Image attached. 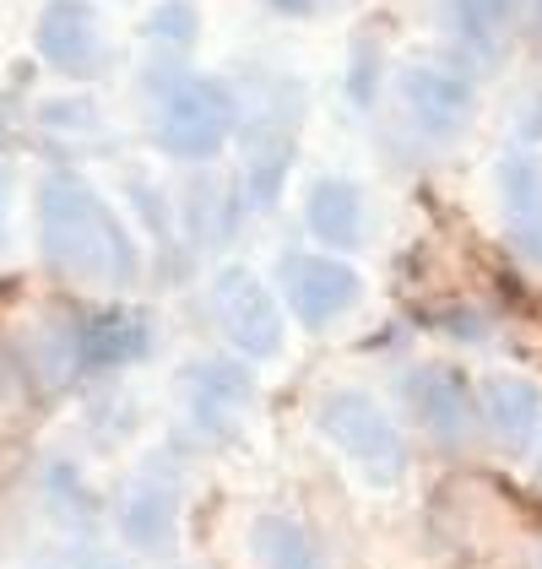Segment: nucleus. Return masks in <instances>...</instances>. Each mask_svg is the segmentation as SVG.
<instances>
[{
    "mask_svg": "<svg viewBox=\"0 0 542 569\" xmlns=\"http://www.w3.org/2000/svg\"><path fill=\"white\" fill-rule=\"evenodd\" d=\"M39 239L60 277L88 288H131L136 244L114 207L77 174H49L39 184Z\"/></svg>",
    "mask_w": 542,
    "mask_h": 569,
    "instance_id": "1",
    "label": "nucleus"
},
{
    "mask_svg": "<svg viewBox=\"0 0 542 569\" xmlns=\"http://www.w3.org/2000/svg\"><path fill=\"white\" fill-rule=\"evenodd\" d=\"M315 423H320V435L331 439L369 482H380V488L402 482L406 439H402V429H397V418H391L369 391H359V386L331 391L320 401Z\"/></svg>",
    "mask_w": 542,
    "mask_h": 569,
    "instance_id": "2",
    "label": "nucleus"
},
{
    "mask_svg": "<svg viewBox=\"0 0 542 569\" xmlns=\"http://www.w3.org/2000/svg\"><path fill=\"white\" fill-rule=\"evenodd\" d=\"M239 126V103L218 77H180L174 88L163 92L158 103V147L180 163H201V158H218L228 147V136Z\"/></svg>",
    "mask_w": 542,
    "mask_h": 569,
    "instance_id": "3",
    "label": "nucleus"
},
{
    "mask_svg": "<svg viewBox=\"0 0 542 569\" xmlns=\"http://www.w3.org/2000/svg\"><path fill=\"white\" fill-rule=\"evenodd\" d=\"M212 315H218L223 337L244 358H277L282 352V309H277V293L250 266H223L212 277Z\"/></svg>",
    "mask_w": 542,
    "mask_h": 569,
    "instance_id": "4",
    "label": "nucleus"
},
{
    "mask_svg": "<svg viewBox=\"0 0 542 569\" xmlns=\"http://www.w3.org/2000/svg\"><path fill=\"white\" fill-rule=\"evenodd\" d=\"M282 293H288V309L310 331H325L331 320H342L363 299V277L337 256H304L299 250V256H282Z\"/></svg>",
    "mask_w": 542,
    "mask_h": 569,
    "instance_id": "5",
    "label": "nucleus"
},
{
    "mask_svg": "<svg viewBox=\"0 0 542 569\" xmlns=\"http://www.w3.org/2000/svg\"><path fill=\"white\" fill-rule=\"evenodd\" d=\"M402 103H406V114L418 120V131L455 136L466 120H472L478 92H472V82H466L455 66H429V60H418V66L402 71Z\"/></svg>",
    "mask_w": 542,
    "mask_h": 569,
    "instance_id": "6",
    "label": "nucleus"
},
{
    "mask_svg": "<svg viewBox=\"0 0 542 569\" xmlns=\"http://www.w3.org/2000/svg\"><path fill=\"white\" fill-rule=\"evenodd\" d=\"M33 44L54 71L66 77H92L103 44H98V11L88 0H49L39 11V28H33Z\"/></svg>",
    "mask_w": 542,
    "mask_h": 569,
    "instance_id": "7",
    "label": "nucleus"
},
{
    "mask_svg": "<svg viewBox=\"0 0 542 569\" xmlns=\"http://www.w3.org/2000/svg\"><path fill=\"white\" fill-rule=\"evenodd\" d=\"M147 348H152V326L141 309L114 305L77 326V363L82 369H120V363L147 358Z\"/></svg>",
    "mask_w": 542,
    "mask_h": 569,
    "instance_id": "8",
    "label": "nucleus"
},
{
    "mask_svg": "<svg viewBox=\"0 0 542 569\" xmlns=\"http://www.w3.org/2000/svg\"><path fill=\"white\" fill-rule=\"evenodd\" d=\"M406 396H412V407H418V418L429 423V435L455 445V439H466L472 429V418H478V396L472 386L445 369V363H429V369H418L412 380H406Z\"/></svg>",
    "mask_w": 542,
    "mask_h": 569,
    "instance_id": "9",
    "label": "nucleus"
},
{
    "mask_svg": "<svg viewBox=\"0 0 542 569\" xmlns=\"http://www.w3.org/2000/svg\"><path fill=\"white\" fill-rule=\"evenodd\" d=\"M483 412H489V429H494L510 450H526L542 429V391L521 375H489L483 380Z\"/></svg>",
    "mask_w": 542,
    "mask_h": 569,
    "instance_id": "10",
    "label": "nucleus"
},
{
    "mask_svg": "<svg viewBox=\"0 0 542 569\" xmlns=\"http://www.w3.org/2000/svg\"><path fill=\"white\" fill-rule=\"evenodd\" d=\"M250 396H255V386H250V375H244L239 363H201L195 380H190V407H195V423H201L207 435L239 429Z\"/></svg>",
    "mask_w": 542,
    "mask_h": 569,
    "instance_id": "11",
    "label": "nucleus"
},
{
    "mask_svg": "<svg viewBox=\"0 0 542 569\" xmlns=\"http://www.w3.org/2000/svg\"><path fill=\"white\" fill-rule=\"evenodd\" d=\"M310 233L331 250H353L363 239V190L353 179H315L304 201Z\"/></svg>",
    "mask_w": 542,
    "mask_h": 569,
    "instance_id": "12",
    "label": "nucleus"
},
{
    "mask_svg": "<svg viewBox=\"0 0 542 569\" xmlns=\"http://www.w3.org/2000/svg\"><path fill=\"white\" fill-rule=\"evenodd\" d=\"M499 190H504V212H510L515 239L526 244V256H542V163L532 152L504 158Z\"/></svg>",
    "mask_w": 542,
    "mask_h": 569,
    "instance_id": "13",
    "label": "nucleus"
},
{
    "mask_svg": "<svg viewBox=\"0 0 542 569\" xmlns=\"http://www.w3.org/2000/svg\"><path fill=\"white\" fill-rule=\"evenodd\" d=\"M250 548H255V565L261 569H325L315 537L299 521H288V516H255Z\"/></svg>",
    "mask_w": 542,
    "mask_h": 569,
    "instance_id": "14",
    "label": "nucleus"
},
{
    "mask_svg": "<svg viewBox=\"0 0 542 569\" xmlns=\"http://www.w3.org/2000/svg\"><path fill=\"white\" fill-rule=\"evenodd\" d=\"M120 531L131 537L136 548H163L174 537V488L141 478L126 493V505H120Z\"/></svg>",
    "mask_w": 542,
    "mask_h": 569,
    "instance_id": "15",
    "label": "nucleus"
},
{
    "mask_svg": "<svg viewBox=\"0 0 542 569\" xmlns=\"http://www.w3.org/2000/svg\"><path fill=\"white\" fill-rule=\"evenodd\" d=\"M288 163H293V136L288 131H261V141L250 147V163H244V196L250 207L267 212L288 179Z\"/></svg>",
    "mask_w": 542,
    "mask_h": 569,
    "instance_id": "16",
    "label": "nucleus"
},
{
    "mask_svg": "<svg viewBox=\"0 0 542 569\" xmlns=\"http://www.w3.org/2000/svg\"><path fill=\"white\" fill-rule=\"evenodd\" d=\"M445 6H451L461 39H472V44H499L504 28L515 22V6H521V0H445Z\"/></svg>",
    "mask_w": 542,
    "mask_h": 569,
    "instance_id": "17",
    "label": "nucleus"
},
{
    "mask_svg": "<svg viewBox=\"0 0 542 569\" xmlns=\"http://www.w3.org/2000/svg\"><path fill=\"white\" fill-rule=\"evenodd\" d=\"M195 28H201V17H195V6L190 0H163L152 17H147V33L158 39V44H195Z\"/></svg>",
    "mask_w": 542,
    "mask_h": 569,
    "instance_id": "18",
    "label": "nucleus"
},
{
    "mask_svg": "<svg viewBox=\"0 0 542 569\" xmlns=\"http://www.w3.org/2000/svg\"><path fill=\"white\" fill-rule=\"evenodd\" d=\"M0 239H6V169H0Z\"/></svg>",
    "mask_w": 542,
    "mask_h": 569,
    "instance_id": "19",
    "label": "nucleus"
},
{
    "mask_svg": "<svg viewBox=\"0 0 542 569\" xmlns=\"http://www.w3.org/2000/svg\"><path fill=\"white\" fill-rule=\"evenodd\" d=\"M538 6H542V0H538Z\"/></svg>",
    "mask_w": 542,
    "mask_h": 569,
    "instance_id": "20",
    "label": "nucleus"
}]
</instances>
